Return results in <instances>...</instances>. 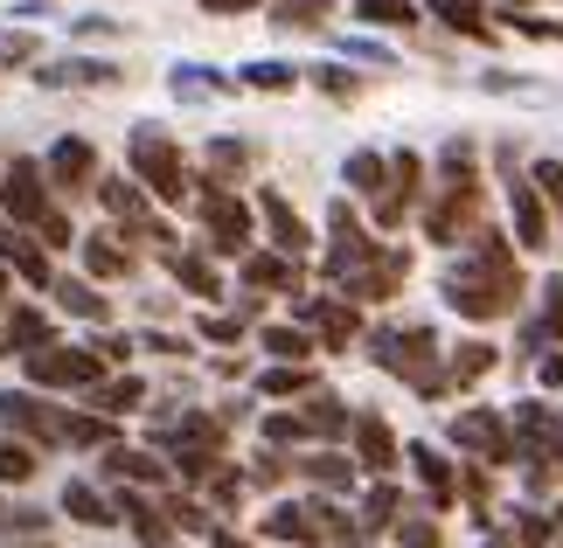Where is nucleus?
Instances as JSON below:
<instances>
[{
    "instance_id": "31",
    "label": "nucleus",
    "mask_w": 563,
    "mask_h": 548,
    "mask_svg": "<svg viewBox=\"0 0 563 548\" xmlns=\"http://www.w3.org/2000/svg\"><path fill=\"white\" fill-rule=\"evenodd\" d=\"M299 472H307L320 493H349V487H355V466H349L341 451H313V458H299Z\"/></svg>"
},
{
    "instance_id": "49",
    "label": "nucleus",
    "mask_w": 563,
    "mask_h": 548,
    "mask_svg": "<svg viewBox=\"0 0 563 548\" xmlns=\"http://www.w3.org/2000/svg\"><path fill=\"white\" fill-rule=\"evenodd\" d=\"M389 528H397L404 548H439V521H424V514H397Z\"/></svg>"
},
{
    "instance_id": "1",
    "label": "nucleus",
    "mask_w": 563,
    "mask_h": 548,
    "mask_svg": "<svg viewBox=\"0 0 563 548\" xmlns=\"http://www.w3.org/2000/svg\"><path fill=\"white\" fill-rule=\"evenodd\" d=\"M445 305L460 320H473V326H487V320H508L515 305H522V292H529V278H522V257H515V244L501 230H473V244H466V257L445 271Z\"/></svg>"
},
{
    "instance_id": "9",
    "label": "nucleus",
    "mask_w": 563,
    "mask_h": 548,
    "mask_svg": "<svg viewBox=\"0 0 563 548\" xmlns=\"http://www.w3.org/2000/svg\"><path fill=\"white\" fill-rule=\"evenodd\" d=\"M202 223H209V250H223V257H244L251 250V209L236 202L230 188H209L202 194Z\"/></svg>"
},
{
    "instance_id": "4",
    "label": "nucleus",
    "mask_w": 563,
    "mask_h": 548,
    "mask_svg": "<svg viewBox=\"0 0 563 548\" xmlns=\"http://www.w3.org/2000/svg\"><path fill=\"white\" fill-rule=\"evenodd\" d=\"M125 160H133V181L146 194H161V202H188V160L181 146L161 133V125H140L133 139H125Z\"/></svg>"
},
{
    "instance_id": "21",
    "label": "nucleus",
    "mask_w": 563,
    "mask_h": 548,
    "mask_svg": "<svg viewBox=\"0 0 563 548\" xmlns=\"http://www.w3.org/2000/svg\"><path fill=\"white\" fill-rule=\"evenodd\" d=\"M49 313H35V305H8L0 313V355H35V347H49Z\"/></svg>"
},
{
    "instance_id": "2",
    "label": "nucleus",
    "mask_w": 563,
    "mask_h": 548,
    "mask_svg": "<svg viewBox=\"0 0 563 548\" xmlns=\"http://www.w3.org/2000/svg\"><path fill=\"white\" fill-rule=\"evenodd\" d=\"M481 230V146L473 139H445L439 153V194L424 209V236L431 244H460Z\"/></svg>"
},
{
    "instance_id": "61",
    "label": "nucleus",
    "mask_w": 563,
    "mask_h": 548,
    "mask_svg": "<svg viewBox=\"0 0 563 548\" xmlns=\"http://www.w3.org/2000/svg\"><path fill=\"white\" fill-rule=\"evenodd\" d=\"M209 14H244V8H257V0H202Z\"/></svg>"
},
{
    "instance_id": "6",
    "label": "nucleus",
    "mask_w": 563,
    "mask_h": 548,
    "mask_svg": "<svg viewBox=\"0 0 563 548\" xmlns=\"http://www.w3.org/2000/svg\"><path fill=\"white\" fill-rule=\"evenodd\" d=\"M452 445H460L466 458H481V466H515V430L501 410H460L452 416Z\"/></svg>"
},
{
    "instance_id": "5",
    "label": "nucleus",
    "mask_w": 563,
    "mask_h": 548,
    "mask_svg": "<svg viewBox=\"0 0 563 548\" xmlns=\"http://www.w3.org/2000/svg\"><path fill=\"white\" fill-rule=\"evenodd\" d=\"M508 430H515V458H522V466L563 479V416L550 403H515Z\"/></svg>"
},
{
    "instance_id": "40",
    "label": "nucleus",
    "mask_w": 563,
    "mask_h": 548,
    "mask_svg": "<svg viewBox=\"0 0 563 548\" xmlns=\"http://www.w3.org/2000/svg\"><path fill=\"white\" fill-rule=\"evenodd\" d=\"M431 14H439L445 29H460V35H487V14H481V0H431Z\"/></svg>"
},
{
    "instance_id": "15",
    "label": "nucleus",
    "mask_w": 563,
    "mask_h": 548,
    "mask_svg": "<svg viewBox=\"0 0 563 548\" xmlns=\"http://www.w3.org/2000/svg\"><path fill=\"white\" fill-rule=\"evenodd\" d=\"M508 215H515V244H522V250L550 244V202L536 194L529 174H508Z\"/></svg>"
},
{
    "instance_id": "19",
    "label": "nucleus",
    "mask_w": 563,
    "mask_h": 548,
    "mask_svg": "<svg viewBox=\"0 0 563 548\" xmlns=\"http://www.w3.org/2000/svg\"><path fill=\"white\" fill-rule=\"evenodd\" d=\"M404 458H410V472H418V487H424V500H431V514L460 500V472H452V458H445V451H431V445H404Z\"/></svg>"
},
{
    "instance_id": "36",
    "label": "nucleus",
    "mask_w": 563,
    "mask_h": 548,
    "mask_svg": "<svg viewBox=\"0 0 563 548\" xmlns=\"http://www.w3.org/2000/svg\"><path fill=\"white\" fill-rule=\"evenodd\" d=\"M487 368H494V347H487V340H466L460 355H452V368H445V389H466V382H481Z\"/></svg>"
},
{
    "instance_id": "53",
    "label": "nucleus",
    "mask_w": 563,
    "mask_h": 548,
    "mask_svg": "<svg viewBox=\"0 0 563 548\" xmlns=\"http://www.w3.org/2000/svg\"><path fill=\"white\" fill-rule=\"evenodd\" d=\"M236 493H244V479L216 466V472H209V500H216V507H236Z\"/></svg>"
},
{
    "instance_id": "16",
    "label": "nucleus",
    "mask_w": 563,
    "mask_h": 548,
    "mask_svg": "<svg viewBox=\"0 0 563 548\" xmlns=\"http://www.w3.org/2000/svg\"><path fill=\"white\" fill-rule=\"evenodd\" d=\"M42 181L63 188V194L91 188V181H98V153H91V139H56L49 160H42Z\"/></svg>"
},
{
    "instance_id": "39",
    "label": "nucleus",
    "mask_w": 563,
    "mask_h": 548,
    "mask_svg": "<svg viewBox=\"0 0 563 548\" xmlns=\"http://www.w3.org/2000/svg\"><path fill=\"white\" fill-rule=\"evenodd\" d=\"M42 83H119V70L112 63H49V70H42Z\"/></svg>"
},
{
    "instance_id": "52",
    "label": "nucleus",
    "mask_w": 563,
    "mask_h": 548,
    "mask_svg": "<svg viewBox=\"0 0 563 548\" xmlns=\"http://www.w3.org/2000/svg\"><path fill=\"white\" fill-rule=\"evenodd\" d=\"M313 83H320V91H328V98H341V104H349V98L362 91V77H349V70H334V63H328V70H313Z\"/></svg>"
},
{
    "instance_id": "26",
    "label": "nucleus",
    "mask_w": 563,
    "mask_h": 548,
    "mask_svg": "<svg viewBox=\"0 0 563 548\" xmlns=\"http://www.w3.org/2000/svg\"><path fill=\"white\" fill-rule=\"evenodd\" d=\"M299 416H307V437H349V424H355L341 410V396H328V389H307V410Z\"/></svg>"
},
{
    "instance_id": "56",
    "label": "nucleus",
    "mask_w": 563,
    "mask_h": 548,
    "mask_svg": "<svg viewBox=\"0 0 563 548\" xmlns=\"http://www.w3.org/2000/svg\"><path fill=\"white\" fill-rule=\"evenodd\" d=\"M257 487H278V479H286V458H278V451H265V458H257Z\"/></svg>"
},
{
    "instance_id": "48",
    "label": "nucleus",
    "mask_w": 563,
    "mask_h": 548,
    "mask_svg": "<svg viewBox=\"0 0 563 548\" xmlns=\"http://www.w3.org/2000/svg\"><path fill=\"white\" fill-rule=\"evenodd\" d=\"M257 389H265V396H307V389H313V376H307L299 361H286V368H272V376L257 382Z\"/></svg>"
},
{
    "instance_id": "27",
    "label": "nucleus",
    "mask_w": 563,
    "mask_h": 548,
    "mask_svg": "<svg viewBox=\"0 0 563 548\" xmlns=\"http://www.w3.org/2000/svg\"><path fill=\"white\" fill-rule=\"evenodd\" d=\"M63 514L70 521H84V528H112V500H104L98 487H84V479H70V487H63Z\"/></svg>"
},
{
    "instance_id": "29",
    "label": "nucleus",
    "mask_w": 563,
    "mask_h": 548,
    "mask_svg": "<svg viewBox=\"0 0 563 548\" xmlns=\"http://www.w3.org/2000/svg\"><path fill=\"white\" fill-rule=\"evenodd\" d=\"M91 403H98V416H125V410H140L146 403V382L140 376H112V382H91Z\"/></svg>"
},
{
    "instance_id": "11",
    "label": "nucleus",
    "mask_w": 563,
    "mask_h": 548,
    "mask_svg": "<svg viewBox=\"0 0 563 548\" xmlns=\"http://www.w3.org/2000/svg\"><path fill=\"white\" fill-rule=\"evenodd\" d=\"M404 278H410V250H376L355 278H341V292H349L355 305H383V299L404 292Z\"/></svg>"
},
{
    "instance_id": "59",
    "label": "nucleus",
    "mask_w": 563,
    "mask_h": 548,
    "mask_svg": "<svg viewBox=\"0 0 563 548\" xmlns=\"http://www.w3.org/2000/svg\"><path fill=\"white\" fill-rule=\"evenodd\" d=\"M202 334L209 340H236V334H244V320H202Z\"/></svg>"
},
{
    "instance_id": "10",
    "label": "nucleus",
    "mask_w": 563,
    "mask_h": 548,
    "mask_svg": "<svg viewBox=\"0 0 563 548\" xmlns=\"http://www.w3.org/2000/svg\"><path fill=\"white\" fill-rule=\"evenodd\" d=\"M328 230H334V244H328V278L341 284V278H355V271H362V265L376 257V236L355 223V209H349V202H334Z\"/></svg>"
},
{
    "instance_id": "60",
    "label": "nucleus",
    "mask_w": 563,
    "mask_h": 548,
    "mask_svg": "<svg viewBox=\"0 0 563 548\" xmlns=\"http://www.w3.org/2000/svg\"><path fill=\"white\" fill-rule=\"evenodd\" d=\"M209 548H257V541H244V535H230V528H209Z\"/></svg>"
},
{
    "instance_id": "57",
    "label": "nucleus",
    "mask_w": 563,
    "mask_h": 548,
    "mask_svg": "<svg viewBox=\"0 0 563 548\" xmlns=\"http://www.w3.org/2000/svg\"><path fill=\"white\" fill-rule=\"evenodd\" d=\"M91 347H98V361H125V355H133V340H119V334H98Z\"/></svg>"
},
{
    "instance_id": "33",
    "label": "nucleus",
    "mask_w": 563,
    "mask_h": 548,
    "mask_svg": "<svg viewBox=\"0 0 563 548\" xmlns=\"http://www.w3.org/2000/svg\"><path fill=\"white\" fill-rule=\"evenodd\" d=\"M341 181H349L355 194H376V188L389 181V153H369V146H362V153H349V167H341Z\"/></svg>"
},
{
    "instance_id": "38",
    "label": "nucleus",
    "mask_w": 563,
    "mask_h": 548,
    "mask_svg": "<svg viewBox=\"0 0 563 548\" xmlns=\"http://www.w3.org/2000/svg\"><path fill=\"white\" fill-rule=\"evenodd\" d=\"M397 514H404V493L389 487V479H376V487H369V500H362V528H389Z\"/></svg>"
},
{
    "instance_id": "23",
    "label": "nucleus",
    "mask_w": 563,
    "mask_h": 548,
    "mask_svg": "<svg viewBox=\"0 0 563 548\" xmlns=\"http://www.w3.org/2000/svg\"><path fill=\"white\" fill-rule=\"evenodd\" d=\"M244 284H251V292H299V257L251 250L244 257Z\"/></svg>"
},
{
    "instance_id": "17",
    "label": "nucleus",
    "mask_w": 563,
    "mask_h": 548,
    "mask_svg": "<svg viewBox=\"0 0 563 548\" xmlns=\"http://www.w3.org/2000/svg\"><path fill=\"white\" fill-rule=\"evenodd\" d=\"M349 437H355V466H362V472H376V479H389V472H397L404 445H397V430H389L383 416H355V424H349Z\"/></svg>"
},
{
    "instance_id": "25",
    "label": "nucleus",
    "mask_w": 563,
    "mask_h": 548,
    "mask_svg": "<svg viewBox=\"0 0 563 548\" xmlns=\"http://www.w3.org/2000/svg\"><path fill=\"white\" fill-rule=\"evenodd\" d=\"M167 271H175V284H188L195 299H216L223 292V278H216V265L202 250H167Z\"/></svg>"
},
{
    "instance_id": "46",
    "label": "nucleus",
    "mask_w": 563,
    "mask_h": 548,
    "mask_svg": "<svg viewBox=\"0 0 563 548\" xmlns=\"http://www.w3.org/2000/svg\"><path fill=\"white\" fill-rule=\"evenodd\" d=\"M161 514L175 521V528H188V535H202V528H209V507H202V500H188V493H167V500H161Z\"/></svg>"
},
{
    "instance_id": "22",
    "label": "nucleus",
    "mask_w": 563,
    "mask_h": 548,
    "mask_svg": "<svg viewBox=\"0 0 563 548\" xmlns=\"http://www.w3.org/2000/svg\"><path fill=\"white\" fill-rule=\"evenodd\" d=\"M265 535H272V541H292V548H313V541H320V500H313V507H299V500L272 507V514H265Z\"/></svg>"
},
{
    "instance_id": "54",
    "label": "nucleus",
    "mask_w": 563,
    "mask_h": 548,
    "mask_svg": "<svg viewBox=\"0 0 563 548\" xmlns=\"http://www.w3.org/2000/svg\"><path fill=\"white\" fill-rule=\"evenodd\" d=\"M35 230H42V244H77V230H70V215H63V209H49Z\"/></svg>"
},
{
    "instance_id": "20",
    "label": "nucleus",
    "mask_w": 563,
    "mask_h": 548,
    "mask_svg": "<svg viewBox=\"0 0 563 548\" xmlns=\"http://www.w3.org/2000/svg\"><path fill=\"white\" fill-rule=\"evenodd\" d=\"M299 320H307V334L328 340V347H355V334H362L355 305H341V299H299Z\"/></svg>"
},
{
    "instance_id": "42",
    "label": "nucleus",
    "mask_w": 563,
    "mask_h": 548,
    "mask_svg": "<svg viewBox=\"0 0 563 548\" xmlns=\"http://www.w3.org/2000/svg\"><path fill=\"white\" fill-rule=\"evenodd\" d=\"M272 21L278 29H320V21H328V0H272Z\"/></svg>"
},
{
    "instance_id": "37",
    "label": "nucleus",
    "mask_w": 563,
    "mask_h": 548,
    "mask_svg": "<svg viewBox=\"0 0 563 548\" xmlns=\"http://www.w3.org/2000/svg\"><path fill=\"white\" fill-rule=\"evenodd\" d=\"M84 265H91V278H125V271H133V257H125L112 236H84Z\"/></svg>"
},
{
    "instance_id": "43",
    "label": "nucleus",
    "mask_w": 563,
    "mask_h": 548,
    "mask_svg": "<svg viewBox=\"0 0 563 548\" xmlns=\"http://www.w3.org/2000/svg\"><path fill=\"white\" fill-rule=\"evenodd\" d=\"M216 91H230L216 70H202V63H181L175 70V98H216Z\"/></svg>"
},
{
    "instance_id": "14",
    "label": "nucleus",
    "mask_w": 563,
    "mask_h": 548,
    "mask_svg": "<svg viewBox=\"0 0 563 548\" xmlns=\"http://www.w3.org/2000/svg\"><path fill=\"white\" fill-rule=\"evenodd\" d=\"M98 202L112 209V223L140 230V236H154V244H167V236H175L154 209H146V188H140V181H98Z\"/></svg>"
},
{
    "instance_id": "24",
    "label": "nucleus",
    "mask_w": 563,
    "mask_h": 548,
    "mask_svg": "<svg viewBox=\"0 0 563 548\" xmlns=\"http://www.w3.org/2000/svg\"><path fill=\"white\" fill-rule=\"evenodd\" d=\"M522 347H536V355H543V347H563V278H550V284H543V313L529 320Z\"/></svg>"
},
{
    "instance_id": "63",
    "label": "nucleus",
    "mask_w": 563,
    "mask_h": 548,
    "mask_svg": "<svg viewBox=\"0 0 563 548\" xmlns=\"http://www.w3.org/2000/svg\"><path fill=\"white\" fill-rule=\"evenodd\" d=\"M21 548H49V541H21Z\"/></svg>"
},
{
    "instance_id": "45",
    "label": "nucleus",
    "mask_w": 563,
    "mask_h": 548,
    "mask_svg": "<svg viewBox=\"0 0 563 548\" xmlns=\"http://www.w3.org/2000/svg\"><path fill=\"white\" fill-rule=\"evenodd\" d=\"M63 445H112V416H63Z\"/></svg>"
},
{
    "instance_id": "47",
    "label": "nucleus",
    "mask_w": 563,
    "mask_h": 548,
    "mask_svg": "<svg viewBox=\"0 0 563 548\" xmlns=\"http://www.w3.org/2000/svg\"><path fill=\"white\" fill-rule=\"evenodd\" d=\"M0 479H35V445H21V437H0Z\"/></svg>"
},
{
    "instance_id": "51",
    "label": "nucleus",
    "mask_w": 563,
    "mask_h": 548,
    "mask_svg": "<svg viewBox=\"0 0 563 548\" xmlns=\"http://www.w3.org/2000/svg\"><path fill=\"white\" fill-rule=\"evenodd\" d=\"M529 181H536V194H543V202H563V160H536Z\"/></svg>"
},
{
    "instance_id": "64",
    "label": "nucleus",
    "mask_w": 563,
    "mask_h": 548,
    "mask_svg": "<svg viewBox=\"0 0 563 548\" xmlns=\"http://www.w3.org/2000/svg\"><path fill=\"white\" fill-rule=\"evenodd\" d=\"M0 299H8V278H0Z\"/></svg>"
},
{
    "instance_id": "32",
    "label": "nucleus",
    "mask_w": 563,
    "mask_h": 548,
    "mask_svg": "<svg viewBox=\"0 0 563 548\" xmlns=\"http://www.w3.org/2000/svg\"><path fill=\"white\" fill-rule=\"evenodd\" d=\"M56 305H63V313H77V320H98V326H104V313H112L104 292H98V284H84V278H63L56 284Z\"/></svg>"
},
{
    "instance_id": "28",
    "label": "nucleus",
    "mask_w": 563,
    "mask_h": 548,
    "mask_svg": "<svg viewBox=\"0 0 563 548\" xmlns=\"http://www.w3.org/2000/svg\"><path fill=\"white\" fill-rule=\"evenodd\" d=\"M104 472L112 479H140V487H167V466L154 451H125V445H112L104 451Z\"/></svg>"
},
{
    "instance_id": "35",
    "label": "nucleus",
    "mask_w": 563,
    "mask_h": 548,
    "mask_svg": "<svg viewBox=\"0 0 563 548\" xmlns=\"http://www.w3.org/2000/svg\"><path fill=\"white\" fill-rule=\"evenodd\" d=\"M244 167H251V146H244V139H216V146H209V181H216V188L244 181Z\"/></svg>"
},
{
    "instance_id": "44",
    "label": "nucleus",
    "mask_w": 563,
    "mask_h": 548,
    "mask_svg": "<svg viewBox=\"0 0 563 548\" xmlns=\"http://www.w3.org/2000/svg\"><path fill=\"white\" fill-rule=\"evenodd\" d=\"M244 83H251V91H292L299 70H292V63H244Z\"/></svg>"
},
{
    "instance_id": "58",
    "label": "nucleus",
    "mask_w": 563,
    "mask_h": 548,
    "mask_svg": "<svg viewBox=\"0 0 563 548\" xmlns=\"http://www.w3.org/2000/svg\"><path fill=\"white\" fill-rule=\"evenodd\" d=\"M536 376H543L550 389H563V355H536Z\"/></svg>"
},
{
    "instance_id": "12",
    "label": "nucleus",
    "mask_w": 563,
    "mask_h": 548,
    "mask_svg": "<svg viewBox=\"0 0 563 548\" xmlns=\"http://www.w3.org/2000/svg\"><path fill=\"white\" fill-rule=\"evenodd\" d=\"M0 202H8V215L21 230H35L42 215H49L56 202H49V188H42V167L35 160H14L8 174H0Z\"/></svg>"
},
{
    "instance_id": "55",
    "label": "nucleus",
    "mask_w": 563,
    "mask_h": 548,
    "mask_svg": "<svg viewBox=\"0 0 563 548\" xmlns=\"http://www.w3.org/2000/svg\"><path fill=\"white\" fill-rule=\"evenodd\" d=\"M508 21H515V29H522V35H543V42H563V21H536V14H522V8H515Z\"/></svg>"
},
{
    "instance_id": "62",
    "label": "nucleus",
    "mask_w": 563,
    "mask_h": 548,
    "mask_svg": "<svg viewBox=\"0 0 563 548\" xmlns=\"http://www.w3.org/2000/svg\"><path fill=\"white\" fill-rule=\"evenodd\" d=\"M481 548H515V535H494V528H481Z\"/></svg>"
},
{
    "instance_id": "50",
    "label": "nucleus",
    "mask_w": 563,
    "mask_h": 548,
    "mask_svg": "<svg viewBox=\"0 0 563 548\" xmlns=\"http://www.w3.org/2000/svg\"><path fill=\"white\" fill-rule=\"evenodd\" d=\"M265 437H272V445H307V416L278 410V416H265Z\"/></svg>"
},
{
    "instance_id": "7",
    "label": "nucleus",
    "mask_w": 563,
    "mask_h": 548,
    "mask_svg": "<svg viewBox=\"0 0 563 548\" xmlns=\"http://www.w3.org/2000/svg\"><path fill=\"white\" fill-rule=\"evenodd\" d=\"M29 361V376L42 382V389H91L98 376H104V361H98V347H35V355H21Z\"/></svg>"
},
{
    "instance_id": "34",
    "label": "nucleus",
    "mask_w": 563,
    "mask_h": 548,
    "mask_svg": "<svg viewBox=\"0 0 563 548\" xmlns=\"http://www.w3.org/2000/svg\"><path fill=\"white\" fill-rule=\"evenodd\" d=\"M257 347H265L272 361H307V355H313V334H307V326H265V334H257Z\"/></svg>"
},
{
    "instance_id": "41",
    "label": "nucleus",
    "mask_w": 563,
    "mask_h": 548,
    "mask_svg": "<svg viewBox=\"0 0 563 548\" xmlns=\"http://www.w3.org/2000/svg\"><path fill=\"white\" fill-rule=\"evenodd\" d=\"M362 21H376V29H410L418 21V0H355Z\"/></svg>"
},
{
    "instance_id": "18",
    "label": "nucleus",
    "mask_w": 563,
    "mask_h": 548,
    "mask_svg": "<svg viewBox=\"0 0 563 548\" xmlns=\"http://www.w3.org/2000/svg\"><path fill=\"white\" fill-rule=\"evenodd\" d=\"M257 215H265V230H272V250H278V257H307V250H313V230L299 223V209L286 202V194H272V188H265V194H257Z\"/></svg>"
},
{
    "instance_id": "3",
    "label": "nucleus",
    "mask_w": 563,
    "mask_h": 548,
    "mask_svg": "<svg viewBox=\"0 0 563 548\" xmlns=\"http://www.w3.org/2000/svg\"><path fill=\"white\" fill-rule=\"evenodd\" d=\"M376 368H389V376H404L418 396H445V368H439V334L431 326H383V334L369 340Z\"/></svg>"
},
{
    "instance_id": "8",
    "label": "nucleus",
    "mask_w": 563,
    "mask_h": 548,
    "mask_svg": "<svg viewBox=\"0 0 563 548\" xmlns=\"http://www.w3.org/2000/svg\"><path fill=\"white\" fill-rule=\"evenodd\" d=\"M418 188H424V160H418V153H389V181L369 194V202H376V230H397L404 223V215L410 209H418Z\"/></svg>"
},
{
    "instance_id": "30",
    "label": "nucleus",
    "mask_w": 563,
    "mask_h": 548,
    "mask_svg": "<svg viewBox=\"0 0 563 548\" xmlns=\"http://www.w3.org/2000/svg\"><path fill=\"white\" fill-rule=\"evenodd\" d=\"M0 265H14L29 284H49V257L35 244H21V230H8V223H0Z\"/></svg>"
},
{
    "instance_id": "13",
    "label": "nucleus",
    "mask_w": 563,
    "mask_h": 548,
    "mask_svg": "<svg viewBox=\"0 0 563 548\" xmlns=\"http://www.w3.org/2000/svg\"><path fill=\"white\" fill-rule=\"evenodd\" d=\"M0 424L21 430V437H35V445H63V416L42 396H29V389H0Z\"/></svg>"
}]
</instances>
